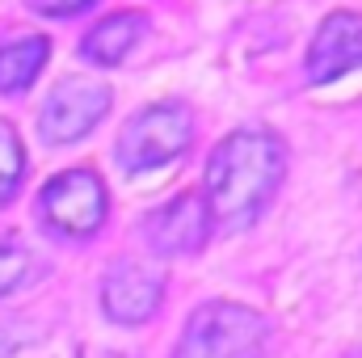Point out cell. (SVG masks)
Masks as SVG:
<instances>
[{"label":"cell","mask_w":362,"mask_h":358,"mask_svg":"<svg viewBox=\"0 0 362 358\" xmlns=\"http://www.w3.org/2000/svg\"><path fill=\"white\" fill-rule=\"evenodd\" d=\"M148 34V17L139 8H118V13H105L89 34L81 38V55L97 64V68H118Z\"/></svg>","instance_id":"cell-9"},{"label":"cell","mask_w":362,"mask_h":358,"mask_svg":"<svg viewBox=\"0 0 362 358\" xmlns=\"http://www.w3.org/2000/svg\"><path fill=\"white\" fill-rule=\"evenodd\" d=\"M114 93L105 81H89V76H64L51 97L42 101L38 114V135L51 148H68L76 139H85L97 131V122L110 114Z\"/></svg>","instance_id":"cell-5"},{"label":"cell","mask_w":362,"mask_h":358,"mask_svg":"<svg viewBox=\"0 0 362 358\" xmlns=\"http://www.w3.org/2000/svg\"><path fill=\"white\" fill-rule=\"evenodd\" d=\"M169 278L144 262H114L101 278V312L114 325H148L165 304Z\"/></svg>","instance_id":"cell-7"},{"label":"cell","mask_w":362,"mask_h":358,"mask_svg":"<svg viewBox=\"0 0 362 358\" xmlns=\"http://www.w3.org/2000/svg\"><path fill=\"white\" fill-rule=\"evenodd\" d=\"M47 274V262L38 258V249L21 236H0V299L34 287Z\"/></svg>","instance_id":"cell-11"},{"label":"cell","mask_w":362,"mask_h":358,"mask_svg":"<svg viewBox=\"0 0 362 358\" xmlns=\"http://www.w3.org/2000/svg\"><path fill=\"white\" fill-rule=\"evenodd\" d=\"M25 4L42 17H76V13H89L97 0H25Z\"/></svg>","instance_id":"cell-13"},{"label":"cell","mask_w":362,"mask_h":358,"mask_svg":"<svg viewBox=\"0 0 362 358\" xmlns=\"http://www.w3.org/2000/svg\"><path fill=\"white\" fill-rule=\"evenodd\" d=\"M270 325L236 299H206L189 312L169 358H266Z\"/></svg>","instance_id":"cell-2"},{"label":"cell","mask_w":362,"mask_h":358,"mask_svg":"<svg viewBox=\"0 0 362 358\" xmlns=\"http://www.w3.org/2000/svg\"><path fill=\"white\" fill-rule=\"evenodd\" d=\"M51 59V38L47 34H13L0 42V93L4 97H17L25 93L38 72L47 68Z\"/></svg>","instance_id":"cell-10"},{"label":"cell","mask_w":362,"mask_h":358,"mask_svg":"<svg viewBox=\"0 0 362 358\" xmlns=\"http://www.w3.org/2000/svg\"><path fill=\"white\" fill-rule=\"evenodd\" d=\"M346 358H362V350H350V354H346Z\"/></svg>","instance_id":"cell-14"},{"label":"cell","mask_w":362,"mask_h":358,"mask_svg":"<svg viewBox=\"0 0 362 358\" xmlns=\"http://www.w3.org/2000/svg\"><path fill=\"white\" fill-rule=\"evenodd\" d=\"M362 68V13L337 8L329 13L308 47V81L312 85H333Z\"/></svg>","instance_id":"cell-8"},{"label":"cell","mask_w":362,"mask_h":358,"mask_svg":"<svg viewBox=\"0 0 362 358\" xmlns=\"http://www.w3.org/2000/svg\"><path fill=\"white\" fill-rule=\"evenodd\" d=\"M189 144H194V110L177 97H165V101L144 105L122 127L114 156H118L122 173L144 178V173H160V169L177 165L189 152Z\"/></svg>","instance_id":"cell-3"},{"label":"cell","mask_w":362,"mask_h":358,"mask_svg":"<svg viewBox=\"0 0 362 358\" xmlns=\"http://www.w3.org/2000/svg\"><path fill=\"white\" fill-rule=\"evenodd\" d=\"M110 219V190L97 169H64L38 190V224L55 241L85 245Z\"/></svg>","instance_id":"cell-4"},{"label":"cell","mask_w":362,"mask_h":358,"mask_svg":"<svg viewBox=\"0 0 362 358\" xmlns=\"http://www.w3.org/2000/svg\"><path fill=\"white\" fill-rule=\"evenodd\" d=\"M282 173H286V148L274 131L240 127L223 135L211 148L206 178H202V194L215 224L228 232L257 224V215L270 207L282 185Z\"/></svg>","instance_id":"cell-1"},{"label":"cell","mask_w":362,"mask_h":358,"mask_svg":"<svg viewBox=\"0 0 362 358\" xmlns=\"http://www.w3.org/2000/svg\"><path fill=\"white\" fill-rule=\"evenodd\" d=\"M25 169H30V156H25V144L17 135L13 122L0 118V207H8L25 181Z\"/></svg>","instance_id":"cell-12"},{"label":"cell","mask_w":362,"mask_h":358,"mask_svg":"<svg viewBox=\"0 0 362 358\" xmlns=\"http://www.w3.org/2000/svg\"><path fill=\"white\" fill-rule=\"evenodd\" d=\"M211 228H215V215L206 207V194L181 190L144 219V241L156 258H189V253H202V245L211 241Z\"/></svg>","instance_id":"cell-6"}]
</instances>
